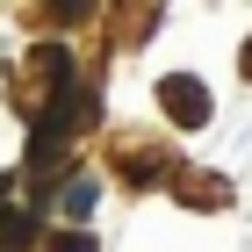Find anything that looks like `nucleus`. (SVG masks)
Masks as SVG:
<instances>
[{
  "instance_id": "f03ea898",
  "label": "nucleus",
  "mask_w": 252,
  "mask_h": 252,
  "mask_svg": "<svg viewBox=\"0 0 252 252\" xmlns=\"http://www.w3.org/2000/svg\"><path fill=\"white\" fill-rule=\"evenodd\" d=\"M36 245V209H0V252H29Z\"/></svg>"
},
{
  "instance_id": "39448f33",
  "label": "nucleus",
  "mask_w": 252,
  "mask_h": 252,
  "mask_svg": "<svg viewBox=\"0 0 252 252\" xmlns=\"http://www.w3.org/2000/svg\"><path fill=\"white\" fill-rule=\"evenodd\" d=\"M238 72H245V79H252V43H245V58H238Z\"/></svg>"
},
{
  "instance_id": "f257e3e1",
  "label": "nucleus",
  "mask_w": 252,
  "mask_h": 252,
  "mask_svg": "<svg viewBox=\"0 0 252 252\" xmlns=\"http://www.w3.org/2000/svg\"><path fill=\"white\" fill-rule=\"evenodd\" d=\"M158 101H166V116H173L180 130H202V123H209V87H202V79H188V72L158 79Z\"/></svg>"
},
{
  "instance_id": "7ed1b4c3",
  "label": "nucleus",
  "mask_w": 252,
  "mask_h": 252,
  "mask_svg": "<svg viewBox=\"0 0 252 252\" xmlns=\"http://www.w3.org/2000/svg\"><path fill=\"white\" fill-rule=\"evenodd\" d=\"M94 209V180H72V188H65V216H87Z\"/></svg>"
},
{
  "instance_id": "20e7f679",
  "label": "nucleus",
  "mask_w": 252,
  "mask_h": 252,
  "mask_svg": "<svg viewBox=\"0 0 252 252\" xmlns=\"http://www.w3.org/2000/svg\"><path fill=\"white\" fill-rule=\"evenodd\" d=\"M51 252H101V245H94V231H58Z\"/></svg>"
}]
</instances>
